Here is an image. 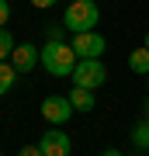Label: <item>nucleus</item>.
I'll return each instance as SVG.
<instances>
[{
	"instance_id": "obj_12",
	"label": "nucleus",
	"mask_w": 149,
	"mask_h": 156,
	"mask_svg": "<svg viewBox=\"0 0 149 156\" xmlns=\"http://www.w3.org/2000/svg\"><path fill=\"white\" fill-rule=\"evenodd\" d=\"M17 49V42L11 38V31H4V28H0V62H4V59H11V52Z\"/></svg>"
},
{
	"instance_id": "obj_7",
	"label": "nucleus",
	"mask_w": 149,
	"mask_h": 156,
	"mask_svg": "<svg viewBox=\"0 0 149 156\" xmlns=\"http://www.w3.org/2000/svg\"><path fill=\"white\" fill-rule=\"evenodd\" d=\"M38 59H42V49H35V45H28V42H17V49L11 52V66L17 73H31Z\"/></svg>"
},
{
	"instance_id": "obj_1",
	"label": "nucleus",
	"mask_w": 149,
	"mask_h": 156,
	"mask_svg": "<svg viewBox=\"0 0 149 156\" xmlns=\"http://www.w3.org/2000/svg\"><path fill=\"white\" fill-rule=\"evenodd\" d=\"M80 56L73 52V45L66 42H45L42 45V66L52 73V76H73Z\"/></svg>"
},
{
	"instance_id": "obj_6",
	"label": "nucleus",
	"mask_w": 149,
	"mask_h": 156,
	"mask_svg": "<svg viewBox=\"0 0 149 156\" xmlns=\"http://www.w3.org/2000/svg\"><path fill=\"white\" fill-rule=\"evenodd\" d=\"M38 146H42V153H45V156H69V149H73L69 135H66V132H59V128H49V132L38 139Z\"/></svg>"
},
{
	"instance_id": "obj_17",
	"label": "nucleus",
	"mask_w": 149,
	"mask_h": 156,
	"mask_svg": "<svg viewBox=\"0 0 149 156\" xmlns=\"http://www.w3.org/2000/svg\"><path fill=\"white\" fill-rule=\"evenodd\" d=\"M101 156H122V149H104Z\"/></svg>"
},
{
	"instance_id": "obj_9",
	"label": "nucleus",
	"mask_w": 149,
	"mask_h": 156,
	"mask_svg": "<svg viewBox=\"0 0 149 156\" xmlns=\"http://www.w3.org/2000/svg\"><path fill=\"white\" fill-rule=\"evenodd\" d=\"M69 104L76 108V111H94V90L73 87V90H69Z\"/></svg>"
},
{
	"instance_id": "obj_3",
	"label": "nucleus",
	"mask_w": 149,
	"mask_h": 156,
	"mask_svg": "<svg viewBox=\"0 0 149 156\" xmlns=\"http://www.w3.org/2000/svg\"><path fill=\"white\" fill-rule=\"evenodd\" d=\"M104 80H108V69H104V62H101V59H80L76 69H73V87L97 90Z\"/></svg>"
},
{
	"instance_id": "obj_16",
	"label": "nucleus",
	"mask_w": 149,
	"mask_h": 156,
	"mask_svg": "<svg viewBox=\"0 0 149 156\" xmlns=\"http://www.w3.org/2000/svg\"><path fill=\"white\" fill-rule=\"evenodd\" d=\"M31 7H38V11H49V7H55V0H31Z\"/></svg>"
},
{
	"instance_id": "obj_8",
	"label": "nucleus",
	"mask_w": 149,
	"mask_h": 156,
	"mask_svg": "<svg viewBox=\"0 0 149 156\" xmlns=\"http://www.w3.org/2000/svg\"><path fill=\"white\" fill-rule=\"evenodd\" d=\"M128 69L139 73V76H146V73H149V45H139V49L128 52Z\"/></svg>"
},
{
	"instance_id": "obj_4",
	"label": "nucleus",
	"mask_w": 149,
	"mask_h": 156,
	"mask_svg": "<svg viewBox=\"0 0 149 156\" xmlns=\"http://www.w3.org/2000/svg\"><path fill=\"white\" fill-rule=\"evenodd\" d=\"M69 45H73V52H76L80 59H101L104 49H108L104 35H97V31H80V35H73Z\"/></svg>"
},
{
	"instance_id": "obj_15",
	"label": "nucleus",
	"mask_w": 149,
	"mask_h": 156,
	"mask_svg": "<svg viewBox=\"0 0 149 156\" xmlns=\"http://www.w3.org/2000/svg\"><path fill=\"white\" fill-rule=\"evenodd\" d=\"M17 156H45V153H42V146H21Z\"/></svg>"
},
{
	"instance_id": "obj_14",
	"label": "nucleus",
	"mask_w": 149,
	"mask_h": 156,
	"mask_svg": "<svg viewBox=\"0 0 149 156\" xmlns=\"http://www.w3.org/2000/svg\"><path fill=\"white\" fill-rule=\"evenodd\" d=\"M7 21H11V4H7V0H0V28H4Z\"/></svg>"
},
{
	"instance_id": "obj_10",
	"label": "nucleus",
	"mask_w": 149,
	"mask_h": 156,
	"mask_svg": "<svg viewBox=\"0 0 149 156\" xmlns=\"http://www.w3.org/2000/svg\"><path fill=\"white\" fill-rule=\"evenodd\" d=\"M14 80H17V69L4 59V62H0V94H7V90L14 87Z\"/></svg>"
},
{
	"instance_id": "obj_13",
	"label": "nucleus",
	"mask_w": 149,
	"mask_h": 156,
	"mask_svg": "<svg viewBox=\"0 0 149 156\" xmlns=\"http://www.w3.org/2000/svg\"><path fill=\"white\" fill-rule=\"evenodd\" d=\"M62 35H66V24H52L49 28V42H66Z\"/></svg>"
},
{
	"instance_id": "obj_5",
	"label": "nucleus",
	"mask_w": 149,
	"mask_h": 156,
	"mask_svg": "<svg viewBox=\"0 0 149 156\" xmlns=\"http://www.w3.org/2000/svg\"><path fill=\"white\" fill-rule=\"evenodd\" d=\"M73 111H76V108L69 104V97H45L42 101V118L49 125H66Z\"/></svg>"
},
{
	"instance_id": "obj_18",
	"label": "nucleus",
	"mask_w": 149,
	"mask_h": 156,
	"mask_svg": "<svg viewBox=\"0 0 149 156\" xmlns=\"http://www.w3.org/2000/svg\"><path fill=\"white\" fill-rule=\"evenodd\" d=\"M146 45H149V31H146Z\"/></svg>"
},
{
	"instance_id": "obj_11",
	"label": "nucleus",
	"mask_w": 149,
	"mask_h": 156,
	"mask_svg": "<svg viewBox=\"0 0 149 156\" xmlns=\"http://www.w3.org/2000/svg\"><path fill=\"white\" fill-rule=\"evenodd\" d=\"M132 142H135V149H149V118L132 128Z\"/></svg>"
},
{
	"instance_id": "obj_2",
	"label": "nucleus",
	"mask_w": 149,
	"mask_h": 156,
	"mask_svg": "<svg viewBox=\"0 0 149 156\" xmlns=\"http://www.w3.org/2000/svg\"><path fill=\"white\" fill-rule=\"evenodd\" d=\"M101 21V11L94 0H73L66 7V17H62V24H66V31L80 35V31H94V24Z\"/></svg>"
}]
</instances>
